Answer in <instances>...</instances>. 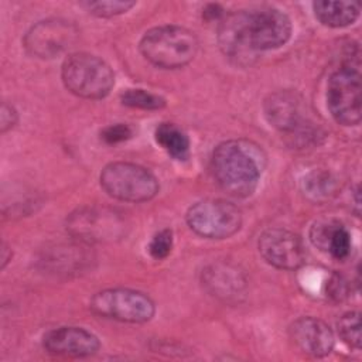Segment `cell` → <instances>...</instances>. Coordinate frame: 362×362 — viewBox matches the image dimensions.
I'll use <instances>...</instances> for the list:
<instances>
[{
    "mask_svg": "<svg viewBox=\"0 0 362 362\" xmlns=\"http://www.w3.org/2000/svg\"><path fill=\"white\" fill-rule=\"evenodd\" d=\"M11 249L6 245V243H1V249H0V266L1 269H4L7 266V263L11 260Z\"/></svg>",
    "mask_w": 362,
    "mask_h": 362,
    "instance_id": "cell-28",
    "label": "cell"
},
{
    "mask_svg": "<svg viewBox=\"0 0 362 362\" xmlns=\"http://www.w3.org/2000/svg\"><path fill=\"white\" fill-rule=\"evenodd\" d=\"M132 134H133V130L129 124L116 123V124H110V126L105 127L100 132V139L106 144H117V143L129 140L132 137Z\"/></svg>",
    "mask_w": 362,
    "mask_h": 362,
    "instance_id": "cell-25",
    "label": "cell"
},
{
    "mask_svg": "<svg viewBox=\"0 0 362 362\" xmlns=\"http://www.w3.org/2000/svg\"><path fill=\"white\" fill-rule=\"evenodd\" d=\"M223 16H225L223 8H222L219 4H216V3L206 4V6L204 7V10H202V17H204L205 20H208V21H214V20L221 21V20L223 18Z\"/></svg>",
    "mask_w": 362,
    "mask_h": 362,
    "instance_id": "cell-27",
    "label": "cell"
},
{
    "mask_svg": "<svg viewBox=\"0 0 362 362\" xmlns=\"http://www.w3.org/2000/svg\"><path fill=\"white\" fill-rule=\"evenodd\" d=\"M173 249V230L171 229H161L158 230L148 243V253L156 260L165 259Z\"/></svg>",
    "mask_w": 362,
    "mask_h": 362,
    "instance_id": "cell-24",
    "label": "cell"
},
{
    "mask_svg": "<svg viewBox=\"0 0 362 362\" xmlns=\"http://www.w3.org/2000/svg\"><path fill=\"white\" fill-rule=\"evenodd\" d=\"M290 338L303 354L314 358L327 356L335 344L329 325L317 317L296 320L290 327Z\"/></svg>",
    "mask_w": 362,
    "mask_h": 362,
    "instance_id": "cell-15",
    "label": "cell"
},
{
    "mask_svg": "<svg viewBox=\"0 0 362 362\" xmlns=\"http://www.w3.org/2000/svg\"><path fill=\"white\" fill-rule=\"evenodd\" d=\"M89 308L102 318L130 324L147 322L156 313L154 301L146 293L123 287L98 291L90 298Z\"/></svg>",
    "mask_w": 362,
    "mask_h": 362,
    "instance_id": "cell-8",
    "label": "cell"
},
{
    "mask_svg": "<svg viewBox=\"0 0 362 362\" xmlns=\"http://www.w3.org/2000/svg\"><path fill=\"white\" fill-rule=\"evenodd\" d=\"M348 58L331 74L327 85V106L331 116L342 126L361 122V61L359 52Z\"/></svg>",
    "mask_w": 362,
    "mask_h": 362,
    "instance_id": "cell-4",
    "label": "cell"
},
{
    "mask_svg": "<svg viewBox=\"0 0 362 362\" xmlns=\"http://www.w3.org/2000/svg\"><path fill=\"white\" fill-rule=\"evenodd\" d=\"M310 240L320 250L329 253L337 260L346 259L352 247L346 226L337 219L317 221L310 229Z\"/></svg>",
    "mask_w": 362,
    "mask_h": 362,
    "instance_id": "cell-17",
    "label": "cell"
},
{
    "mask_svg": "<svg viewBox=\"0 0 362 362\" xmlns=\"http://www.w3.org/2000/svg\"><path fill=\"white\" fill-rule=\"evenodd\" d=\"M81 6L90 14L96 17H115L123 13H127L132 7L136 6L134 1L127 0H98V1H83Z\"/></svg>",
    "mask_w": 362,
    "mask_h": 362,
    "instance_id": "cell-23",
    "label": "cell"
},
{
    "mask_svg": "<svg viewBox=\"0 0 362 362\" xmlns=\"http://www.w3.org/2000/svg\"><path fill=\"white\" fill-rule=\"evenodd\" d=\"M139 48L141 55L153 65L177 69L194 59L198 51V38L185 27L160 25L144 33Z\"/></svg>",
    "mask_w": 362,
    "mask_h": 362,
    "instance_id": "cell-3",
    "label": "cell"
},
{
    "mask_svg": "<svg viewBox=\"0 0 362 362\" xmlns=\"http://www.w3.org/2000/svg\"><path fill=\"white\" fill-rule=\"evenodd\" d=\"M124 106L143 110H158L165 106V99L144 89H127L120 95Z\"/></svg>",
    "mask_w": 362,
    "mask_h": 362,
    "instance_id": "cell-21",
    "label": "cell"
},
{
    "mask_svg": "<svg viewBox=\"0 0 362 362\" xmlns=\"http://www.w3.org/2000/svg\"><path fill=\"white\" fill-rule=\"evenodd\" d=\"M301 188L311 201L324 202L337 194L338 181L327 170H314L303 178Z\"/></svg>",
    "mask_w": 362,
    "mask_h": 362,
    "instance_id": "cell-20",
    "label": "cell"
},
{
    "mask_svg": "<svg viewBox=\"0 0 362 362\" xmlns=\"http://www.w3.org/2000/svg\"><path fill=\"white\" fill-rule=\"evenodd\" d=\"M189 229L205 239H226L242 226L240 209L225 199H202L191 205L185 215Z\"/></svg>",
    "mask_w": 362,
    "mask_h": 362,
    "instance_id": "cell-9",
    "label": "cell"
},
{
    "mask_svg": "<svg viewBox=\"0 0 362 362\" xmlns=\"http://www.w3.org/2000/svg\"><path fill=\"white\" fill-rule=\"evenodd\" d=\"M124 229L122 214L105 206H82L66 218L68 233L86 245L122 239Z\"/></svg>",
    "mask_w": 362,
    "mask_h": 362,
    "instance_id": "cell-10",
    "label": "cell"
},
{
    "mask_svg": "<svg viewBox=\"0 0 362 362\" xmlns=\"http://www.w3.org/2000/svg\"><path fill=\"white\" fill-rule=\"evenodd\" d=\"M154 139L161 148L174 160L185 161L189 157V139L175 123H160L154 132Z\"/></svg>",
    "mask_w": 362,
    "mask_h": 362,
    "instance_id": "cell-19",
    "label": "cell"
},
{
    "mask_svg": "<svg viewBox=\"0 0 362 362\" xmlns=\"http://www.w3.org/2000/svg\"><path fill=\"white\" fill-rule=\"evenodd\" d=\"M257 249L266 263L281 270H296L305 260L301 238L281 228L264 230L257 240Z\"/></svg>",
    "mask_w": 362,
    "mask_h": 362,
    "instance_id": "cell-12",
    "label": "cell"
},
{
    "mask_svg": "<svg viewBox=\"0 0 362 362\" xmlns=\"http://www.w3.org/2000/svg\"><path fill=\"white\" fill-rule=\"evenodd\" d=\"M103 191L119 201L144 202L158 192V181L147 168L127 161H115L103 167L99 175Z\"/></svg>",
    "mask_w": 362,
    "mask_h": 362,
    "instance_id": "cell-7",
    "label": "cell"
},
{
    "mask_svg": "<svg viewBox=\"0 0 362 362\" xmlns=\"http://www.w3.org/2000/svg\"><path fill=\"white\" fill-rule=\"evenodd\" d=\"M79 37L78 27L64 18H48L34 24L24 35L25 51L40 59H51L72 47Z\"/></svg>",
    "mask_w": 362,
    "mask_h": 362,
    "instance_id": "cell-11",
    "label": "cell"
},
{
    "mask_svg": "<svg viewBox=\"0 0 362 362\" xmlns=\"http://www.w3.org/2000/svg\"><path fill=\"white\" fill-rule=\"evenodd\" d=\"M17 120H18V113L14 109V106L3 102L0 107V132L6 133L11 130L17 124Z\"/></svg>",
    "mask_w": 362,
    "mask_h": 362,
    "instance_id": "cell-26",
    "label": "cell"
},
{
    "mask_svg": "<svg viewBox=\"0 0 362 362\" xmlns=\"http://www.w3.org/2000/svg\"><path fill=\"white\" fill-rule=\"evenodd\" d=\"M47 352L65 358H86L95 355L100 342L95 334L81 327H59L48 331L42 338Z\"/></svg>",
    "mask_w": 362,
    "mask_h": 362,
    "instance_id": "cell-14",
    "label": "cell"
},
{
    "mask_svg": "<svg viewBox=\"0 0 362 362\" xmlns=\"http://www.w3.org/2000/svg\"><path fill=\"white\" fill-rule=\"evenodd\" d=\"M201 284L209 296L221 301H238L245 296L247 279L239 266L229 262H216L202 270Z\"/></svg>",
    "mask_w": 362,
    "mask_h": 362,
    "instance_id": "cell-13",
    "label": "cell"
},
{
    "mask_svg": "<svg viewBox=\"0 0 362 362\" xmlns=\"http://www.w3.org/2000/svg\"><path fill=\"white\" fill-rule=\"evenodd\" d=\"M263 112L270 126L287 134L293 141L305 147L317 143L318 127L304 116L303 99L293 90H277L270 93L263 103Z\"/></svg>",
    "mask_w": 362,
    "mask_h": 362,
    "instance_id": "cell-6",
    "label": "cell"
},
{
    "mask_svg": "<svg viewBox=\"0 0 362 362\" xmlns=\"http://www.w3.org/2000/svg\"><path fill=\"white\" fill-rule=\"evenodd\" d=\"M291 21L274 7H256L225 14L218 25L222 52L239 64H249L260 51L284 45L291 37Z\"/></svg>",
    "mask_w": 362,
    "mask_h": 362,
    "instance_id": "cell-1",
    "label": "cell"
},
{
    "mask_svg": "<svg viewBox=\"0 0 362 362\" xmlns=\"http://www.w3.org/2000/svg\"><path fill=\"white\" fill-rule=\"evenodd\" d=\"M264 167V151L246 139L218 144L211 157V171L216 184L233 198L250 197L259 185Z\"/></svg>",
    "mask_w": 362,
    "mask_h": 362,
    "instance_id": "cell-2",
    "label": "cell"
},
{
    "mask_svg": "<svg viewBox=\"0 0 362 362\" xmlns=\"http://www.w3.org/2000/svg\"><path fill=\"white\" fill-rule=\"evenodd\" d=\"M313 10L315 18L327 27L341 28L351 25L358 17L361 7L355 1H314Z\"/></svg>",
    "mask_w": 362,
    "mask_h": 362,
    "instance_id": "cell-18",
    "label": "cell"
},
{
    "mask_svg": "<svg viewBox=\"0 0 362 362\" xmlns=\"http://www.w3.org/2000/svg\"><path fill=\"white\" fill-rule=\"evenodd\" d=\"M337 331L348 346L361 348V314L358 311L345 313L337 322Z\"/></svg>",
    "mask_w": 362,
    "mask_h": 362,
    "instance_id": "cell-22",
    "label": "cell"
},
{
    "mask_svg": "<svg viewBox=\"0 0 362 362\" xmlns=\"http://www.w3.org/2000/svg\"><path fill=\"white\" fill-rule=\"evenodd\" d=\"M86 243L79 242L75 245H57L44 250L40 263L42 267L52 274H76L89 266L92 260L90 252L85 246Z\"/></svg>",
    "mask_w": 362,
    "mask_h": 362,
    "instance_id": "cell-16",
    "label": "cell"
},
{
    "mask_svg": "<svg viewBox=\"0 0 362 362\" xmlns=\"http://www.w3.org/2000/svg\"><path fill=\"white\" fill-rule=\"evenodd\" d=\"M61 78L71 93L85 99H102L110 93L115 85L112 68L102 58L88 52L66 57Z\"/></svg>",
    "mask_w": 362,
    "mask_h": 362,
    "instance_id": "cell-5",
    "label": "cell"
}]
</instances>
